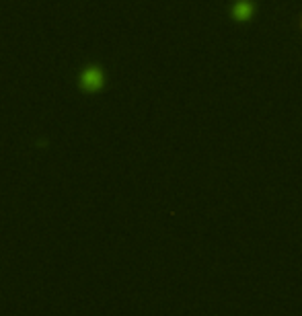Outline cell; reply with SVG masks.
Listing matches in <instances>:
<instances>
[{
  "label": "cell",
  "instance_id": "1",
  "mask_svg": "<svg viewBox=\"0 0 302 316\" xmlns=\"http://www.w3.org/2000/svg\"><path fill=\"white\" fill-rule=\"evenodd\" d=\"M253 12H255V6H253L251 0H237L235 6H232V17L241 23L249 21L253 17Z\"/></svg>",
  "mask_w": 302,
  "mask_h": 316
},
{
  "label": "cell",
  "instance_id": "2",
  "mask_svg": "<svg viewBox=\"0 0 302 316\" xmlns=\"http://www.w3.org/2000/svg\"><path fill=\"white\" fill-rule=\"evenodd\" d=\"M85 87L87 89H99L101 87V74H99V70H89L85 74Z\"/></svg>",
  "mask_w": 302,
  "mask_h": 316
}]
</instances>
